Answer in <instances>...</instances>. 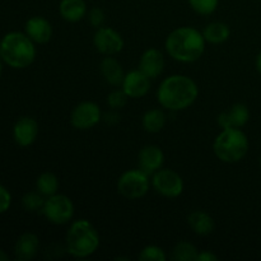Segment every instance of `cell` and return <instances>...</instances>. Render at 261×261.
<instances>
[{"mask_svg": "<svg viewBox=\"0 0 261 261\" xmlns=\"http://www.w3.org/2000/svg\"><path fill=\"white\" fill-rule=\"evenodd\" d=\"M198 250L193 244L188 241H180L173 249L172 257L176 261H196Z\"/></svg>", "mask_w": 261, "mask_h": 261, "instance_id": "24", "label": "cell"}, {"mask_svg": "<svg viewBox=\"0 0 261 261\" xmlns=\"http://www.w3.org/2000/svg\"><path fill=\"white\" fill-rule=\"evenodd\" d=\"M250 119V111L244 103H236L226 112L218 116V125L222 129L228 127H242Z\"/></svg>", "mask_w": 261, "mask_h": 261, "instance_id": "16", "label": "cell"}, {"mask_svg": "<svg viewBox=\"0 0 261 261\" xmlns=\"http://www.w3.org/2000/svg\"><path fill=\"white\" fill-rule=\"evenodd\" d=\"M2 73H3V60L2 58H0V76H2Z\"/></svg>", "mask_w": 261, "mask_h": 261, "instance_id": "34", "label": "cell"}, {"mask_svg": "<svg viewBox=\"0 0 261 261\" xmlns=\"http://www.w3.org/2000/svg\"><path fill=\"white\" fill-rule=\"evenodd\" d=\"M0 58L10 68H27L35 61V42L25 33H7L0 41Z\"/></svg>", "mask_w": 261, "mask_h": 261, "instance_id": "3", "label": "cell"}, {"mask_svg": "<svg viewBox=\"0 0 261 261\" xmlns=\"http://www.w3.org/2000/svg\"><path fill=\"white\" fill-rule=\"evenodd\" d=\"M218 3L219 0H189L190 7L201 15H209L216 12Z\"/></svg>", "mask_w": 261, "mask_h": 261, "instance_id": "26", "label": "cell"}, {"mask_svg": "<svg viewBox=\"0 0 261 261\" xmlns=\"http://www.w3.org/2000/svg\"><path fill=\"white\" fill-rule=\"evenodd\" d=\"M99 234L87 219L75 221L66 234V251L74 257L84 259L97 251Z\"/></svg>", "mask_w": 261, "mask_h": 261, "instance_id": "4", "label": "cell"}, {"mask_svg": "<svg viewBox=\"0 0 261 261\" xmlns=\"http://www.w3.org/2000/svg\"><path fill=\"white\" fill-rule=\"evenodd\" d=\"M153 188L165 198H177L184 191L182 177L172 170H158L153 173Z\"/></svg>", "mask_w": 261, "mask_h": 261, "instance_id": "8", "label": "cell"}, {"mask_svg": "<svg viewBox=\"0 0 261 261\" xmlns=\"http://www.w3.org/2000/svg\"><path fill=\"white\" fill-rule=\"evenodd\" d=\"M122 89L132 98H142L149 92L150 78H148L143 71L133 70L125 75L122 81Z\"/></svg>", "mask_w": 261, "mask_h": 261, "instance_id": "11", "label": "cell"}, {"mask_svg": "<svg viewBox=\"0 0 261 261\" xmlns=\"http://www.w3.org/2000/svg\"><path fill=\"white\" fill-rule=\"evenodd\" d=\"M10 204H12V195L7 188L0 184V214L5 213L10 208Z\"/></svg>", "mask_w": 261, "mask_h": 261, "instance_id": "30", "label": "cell"}, {"mask_svg": "<svg viewBox=\"0 0 261 261\" xmlns=\"http://www.w3.org/2000/svg\"><path fill=\"white\" fill-rule=\"evenodd\" d=\"M101 120V109L97 103L91 101L76 105L70 115V122L75 129L88 130L96 126Z\"/></svg>", "mask_w": 261, "mask_h": 261, "instance_id": "9", "label": "cell"}, {"mask_svg": "<svg viewBox=\"0 0 261 261\" xmlns=\"http://www.w3.org/2000/svg\"><path fill=\"white\" fill-rule=\"evenodd\" d=\"M45 200L46 199H43V195L41 193L31 191L22 198V205L27 212H38L42 211Z\"/></svg>", "mask_w": 261, "mask_h": 261, "instance_id": "25", "label": "cell"}, {"mask_svg": "<svg viewBox=\"0 0 261 261\" xmlns=\"http://www.w3.org/2000/svg\"><path fill=\"white\" fill-rule=\"evenodd\" d=\"M213 150L222 162H239L249 150V139L240 127L223 129L214 140Z\"/></svg>", "mask_w": 261, "mask_h": 261, "instance_id": "5", "label": "cell"}, {"mask_svg": "<svg viewBox=\"0 0 261 261\" xmlns=\"http://www.w3.org/2000/svg\"><path fill=\"white\" fill-rule=\"evenodd\" d=\"M256 68H257V70H259V73L261 74V51L256 58Z\"/></svg>", "mask_w": 261, "mask_h": 261, "instance_id": "32", "label": "cell"}, {"mask_svg": "<svg viewBox=\"0 0 261 261\" xmlns=\"http://www.w3.org/2000/svg\"><path fill=\"white\" fill-rule=\"evenodd\" d=\"M139 260L142 261H166L167 256H166L165 251L158 246H147L140 251Z\"/></svg>", "mask_w": 261, "mask_h": 261, "instance_id": "27", "label": "cell"}, {"mask_svg": "<svg viewBox=\"0 0 261 261\" xmlns=\"http://www.w3.org/2000/svg\"><path fill=\"white\" fill-rule=\"evenodd\" d=\"M188 223L190 228L199 236H208L213 233L214 227H216L213 218L203 211H195L189 214Z\"/></svg>", "mask_w": 261, "mask_h": 261, "instance_id": "18", "label": "cell"}, {"mask_svg": "<svg viewBox=\"0 0 261 261\" xmlns=\"http://www.w3.org/2000/svg\"><path fill=\"white\" fill-rule=\"evenodd\" d=\"M165 68L163 54L157 48H148L144 51L139 61V70L143 71L148 78L154 79L162 74Z\"/></svg>", "mask_w": 261, "mask_h": 261, "instance_id": "14", "label": "cell"}, {"mask_svg": "<svg viewBox=\"0 0 261 261\" xmlns=\"http://www.w3.org/2000/svg\"><path fill=\"white\" fill-rule=\"evenodd\" d=\"M8 260H9V256H8L3 250H0V261H8Z\"/></svg>", "mask_w": 261, "mask_h": 261, "instance_id": "33", "label": "cell"}, {"mask_svg": "<svg viewBox=\"0 0 261 261\" xmlns=\"http://www.w3.org/2000/svg\"><path fill=\"white\" fill-rule=\"evenodd\" d=\"M204 38L208 41L209 43H214V45H219V43L226 42L231 36V30L226 23L222 22H214L211 23L205 27L203 32Z\"/></svg>", "mask_w": 261, "mask_h": 261, "instance_id": "21", "label": "cell"}, {"mask_svg": "<svg viewBox=\"0 0 261 261\" xmlns=\"http://www.w3.org/2000/svg\"><path fill=\"white\" fill-rule=\"evenodd\" d=\"M38 134V124L30 116H23L13 127V138L20 147H30L35 143Z\"/></svg>", "mask_w": 261, "mask_h": 261, "instance_id": "12", "label": "cell"}, {"mask_svg": "<svg viewBox=\"0 0 261 261\" xmlns=\"http://www.w3.org/2000/svg\"><path fill=\"white\" fill-rule=\"evenodd\" d=\"M139 168L147 175L155 173L161 170L165 162V154L157 145H145L139 152Z\"/></svg>", "mask_w": 261, "mask_h": 261, "instance_id": "13", "label": "cell"}, {"mask_svg": "<svg viewBox=\"0 0 261 261\" xmlns=\"http://www.w3.org/2000/svg\"><path fill=\"white\" fill-rule=\"evenodd\" d=\"M42 213L54 224H65L73 218L74 204L66 195L55 194L45 200Z\"/></svg>", "mask_w": 261, "mask_h": 261, "instance_id": "7", "label": "cell"}, {"mask_svg": "<svg viewBox=\"0 0 261 261\" xmlns=\"http://www.w3.org/2000/svg\"><path fill=\"white\" fill-rule=\"evenodd\" d=\"M88 19L93 27H102L105 23V13L101 8H93L91 9V12L88 13Z\"/></svg>", "mask_w": 261, "mask_h": 261, "instance_id": "29", "label": "cell"}, {"mask_svg": "<svg viewBox=\"0 0 261 261\" xmlns=\"http://www.w3.org/2000/svg\"><path fill=\"white\" fill-rule=\"evenodd\" d=\"M196 261H218V256L211 251H203L198 254V259Z\"/></svg>", "mask_w": 261, "mask_h": 261, "instance_id": "31", "label": "cell"}, {"mask_svg": "<svg viewBox=\"0 0 261 261\" xmlns=\"http://www.w3.org/2000/svg\"><path fill=\"white\" fill-rule=\"evenodd\" d=\"M199 94L198 86L186 75H171L161 83L157 98L163 109L171 111H181L190 107Z\"/></svg>", "mask_w": 261, "mask_h": 261, "instance_id": "1", "label": "cell"}, {"mask_svg": "<svg viewBox=\"0 0 261 261\" xmlns=\"http://www.w3.org/2000/svg\"><path fill=\"white\" fill-rule=\"evenodd\" d=\"M142 122L145 132L150 133V134H155V133H160L165 126L166 115L162 110L152 109L145 112Z\"/></svg>", "mask_w": 261, "mask_h": 261, "instance_id": "22", "label": "cell"}, {"mask_svg": "<svg viewBox=\"0 0 261 261\" xmlns=\"http://www.w3.org/2000/svg\"><path fill=\"white\" fill-rule=\"evenodd\" d=\"M166 50L171 58L180 63H193L204 54L205 38L193 27L176 28L166 38Z\"/></svg>", "mask_w": 261, "mask_h": 261, "instance_id": "2", "label": "cell"}, {"mask_svg": "<svg viewBox=\"0 0 261 261\" xmlns=\"http://www.w3.org/2000/svg\"><path fill=\"white\" fill-rule=\"evenodd\" d=\"M97 51L103 55H115L124 47V38L117 31L110 27H99L93 37Z\"/></svg>", "mask_w": 261, "mask_h": 261, "instance_id": "10", "label": "cell"}, {"mask_svg": "<svg viewBox=\"0 0 261 261\" xmlns=\"http://www.w3.org/2000/svg\"><path fill=\"white\" fill-rule=\"evenodd\" d=\"M25 35L36 43H47L53 36V27L43 17H32L25 22Z\"/></svg>", "mask_w": 261, "mask_h": 261, "instance_id": "15", "label": "cell"}, {"mask_svg": "<svg viewBox=\"0 0 261 261\" xmlns=\"http://www.w3.org/2000/svg\"><path fill=\"white\" fill-rule=\"evenodd\" d=\"M145 172L142 170H130L122 173L117 181V191L124 198L135 200L140 199L149 190V178Z\"/></svg>", "mask_w": 261, "mask_h": 261, "instance_id": "6", "label": "cell"}, {"mask_svg": "<svg viewBox=\"0 0 261 261\" xmlns=\"http://www.w3.org/2000/svg\"><path fill=\"white\" fill-rule=\"evenodd\" d=\"M36 189L38 193L42 194L43 196H51L58 194L59 190V180L54 173L43 172L38 176L36 181Z\"/></svg>", "mask_w": 261, "mask_h": 261, "instance_id": "23", "label": "cell"}, {"mask_svg": "<svg viewBox=\"0 0 261 261\" xmlns=\"http://www.w3.org/2000/svg\"><path fill=\"white\" fill-rule=\"evenodd\" d=\"M38 247H40V240L35 233H23L17 240L14 246L15 257L20 261H28L37 255Z\"/></svg>", "mask_w": 261, "mask_h": 261, "instance_id": "17", "label": "cell"}, {"mask_svg": "<svg viewBox=\"0 0 261 261\" xmlns=\"http://www.w3.org/2000/svg\"><path fill=\"white\" fill-rule=\"evenodd\" d=\"M127 98H129V96L125 93L124 89H122V91L121 89H117V91L111 92V93L109 94V97H107V103H109V106L111 107V109L120 110L126 105Z\"/></svg>", "mask_w": 261, "mask_h": 261, "instance_id": "28", "label": "cell"}, {"mask_svg": "<svg viewBox=\"0 0 261 261\" xmlns=\"http://www.w3.org/2000/svg\"><path fill=\"white\" fill-rule=\"evenodd\" d=\"M61 17L71 23L79 22L87 14V5L84 0H61L59 5Z\"/></svg>", "mask_w": 261, "mask_h": 261, "instance_id": "19", "label": "cell"}, {"mask_svg": "<svg viewBox=\"0 0 261 261\" xmlns=\"http://www.w3.org/2000/svg\"><path fill=\"white\" fill-rule=\"evenodd\" d=\"M101 73L105 81L111 86H121L122 81L125 78L122 66L116 59L105 58L101 63Z\"/></svg>", "mask_w": 261, "mask_h": 261, "instance_id": "20", "label": "cell"}]
</instances>
